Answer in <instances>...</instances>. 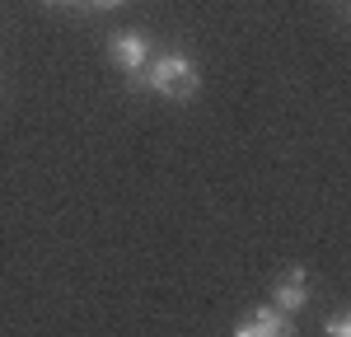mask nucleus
Wrapping results in <instances>:
<instances>
[{
  "instance_id": "423d86ee",
  "label": "nucleus",
  "mask_w": 351,
  "mask_h": 337,
  "mask_svg": "<svg viewBox=\"0 0 351 337\" xmlns=\"http://www.w3.org/2000/svg\"><path fill=\"white\" fill-rule=\"evenodd\" d=\"M89 5H99V10H117L122 0H89Z\"/></svg>"
},
{
  "instance_id": "7ed1b4c3",
  "label": "nucleus",
  "mask_w": 351,
  "mask_h": 337,
  "mask_svg": "<svg viewBox=\"0 0 351 337\" xmlns=\"http://www.w3.org/2000/svg\"><path fill=\"white\" fill-rule=\"evenodd\" d=\"M108 56H112L117 71H127V75H145V66H150V42H145L141 33H112Z\"/></svg>"
},
{
  "instance_id": "f257e3e1",
  "label": "nucleus",
  "mask_w": 351,
  "mask_h": 337,
  "mask_svg": "<svg viewBox=\"0 0 351 337\" xmlns=\"http://www.w3.org/2000/svg\"><path fill=\"white\" fill-rule=\"evenodd\" d=\"M145 84L164 94V99H173V103H188L192 94H197V66H192L183 52H164V56H150V66H145Z\"/></svg>"
},
{
  "instance_id": "20e7f679",
  "label": "nucleus",
  "mask_w": 351,
  "mask_h": 337,
  "mask_svg": "<svg viewBox=\"0 0 351 337\" xmlns=\"http://www.w3.org/2000/svg\"><path fill=\"white\" fill-rule=\"evenodd\" d=\"M281 333H291V323H286V314L276 305L248 309L239 323H234V337H281Z\"/></svg>"
},
{
  "instance_id": "0eeeda50",
  "label": "nucleus",
  "mask_w": 351,
  "mask_h": 337,
  "mask_svg": "<svg viewBox=\"0 0 351 337\" xmlns=\"http://www.w3.org/2000/svg\"><path fill=\"white\" fill-rule=\"evenodd\" d=\"M52 5H56V0H52ZM71 5H75V0H71Z\"/></svg>"
},
{
  "instance_id": "39448f33",
  "label": "nucleus",
  "mask_w": 351,
  "mask_h": 337,
  "mask_svg": "<svg viewBox=\"0 0 351 337\" xmlns=\"http://www.w3.org/2000/svg\"><path fill=\"white\" fill-rule=\"evenodd\" d=\"M328 333H332V337H347L351 333V319H347V314H332V319H328Z\"/></svg>"
},
{
  "instance_id": "f03ea898",
  "label": "nucleus",
  "mask_w": 351,
  "mask_h": 337,
  "mask_svg": "<svg viewBox=\"0 0 351 337\" xmlns=\"http://www.w3.org/2000/svg\"><path fill=\"white\" fill-rule=\"evenodd\" d=\"M271 305L281 309L286 319L309 305V277H304V267H286V272H276V281H271Z\"/></svg>"
}]
</instances>
